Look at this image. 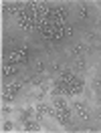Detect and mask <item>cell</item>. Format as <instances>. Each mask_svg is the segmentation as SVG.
<instances>
[{"label": "cell", "mask_w": 101, "mask_h": 133, "mask_svg": "<svg viewBox=\"0 0 101 133\" xmlns=\"http://www.w3.org/2000/svg\"><path fill=\"white\" fill-rule=\"evenodd\" d=\"M41 32L47 41H61L65 34H71V28H67V24H57V22L47 20L45 26L41 28Z\"/></svg>", "instance_id": "obj_1"}, {"label": "cell", "mask_w": 101, "mask_h": 133, "mask_svg": "<svg viewBox=\"0 0 101 133\" xmlns=\"http://www.w3.org/2000/svg\"><path fill=\"white\" fill-rule=\"evenodd\" d=\"M53 117H55L61 125H71V111H69V105L53 107Z\"/></svg>", "instance_id": "obj_2"}, {"label": "cell", "mask_w": 101, "mask_h": 133, "mask_svg": "<svg viewBox=\"0 0 101 133\" xmlns=\"http://www.w3.org/2000/svg\"><path fill=\"white\" fill-rule=\"evenodd\" d=\"M26 57H28L26 46H20V49H14L8 55V63H12V65H20V63H24V61H26Z\"/></svg>", "instance_id": "obj_3"}, {"label": "cell", "mask_w": 101, "mask_h": 133, "mask_svg": "<svg viewBox=\"0 0 101 133\" xmlns=\"http://www.w3.org/2000/svg\"><path fill=\"white\" fill-rule=\"evenodd\" d=\"M18 91H20V83H8V85H4V87H2V99H4V101H12Z\"/></svg>", "instance_id": "obj_4"}, {"label": "cell", "mask_w": 101, "mask_h": 133, "mask_svg": "<svg viewBox=\"0 0 101 133\" xmlns=\"http://www.w3.org/2000/svg\"><path fill=\"white\" fill-rule=\"evenodd\" d=\"M75 113L81 117V119H87V117H89V111H87V107H85L81 101H77V103H75Z\"/></svg>", "instance_id": "obj_5"}, {"label": "cell", "mask_w": 101, "mask_h": 133, "mask_svg": "<svg viewBox=\"0 0 101 133\" xmlns=\"http://www.w3.org/2000/svg\"><path fill=\"white\" fill-rule=\"evenodd\" d=\"M2 75H4V77H12V75H16V65H12V63L4 65V66H2Z\"/></svg>", "instance_id": "obj_6"}, {"label": "cell", "mask_w": 101, "mask_h": 133, "mask_svg": "<svg viewBox=\"0 0 101 133\" xmlns=\"http://www.w3.org/2000/svg\"><path fill=\"white\" fill-rule=\"evenodd\" d=\"M24 129H26V131H39V129H41V125L36 123V121H26V123H24Z\"/></svg>", "instance_id": "obj_7"}, {"label": "cell", "mask_w": 101, "mask_h": 133, "mask_svg": "<svg viewBox=\"0 0 101 133\" xmlns=\"http://www.w3.org/2000/svg\"><path fill=\"white\" fill-rule=\"evenodd\" d=\"M83 50H85V46H83V44H79V46H75V49H73V55H75V57H79V55H83Z\"/></svg>", "instance_id": "obj_8"}, {"label": "cell", "mask_w": 101, "mask_h": 133, "mask_svg": "<svg viewBox=\"0 0 101 133\" xmlns=\"http://www.w3.org/2000/svg\"><path fill=\"white\" fill-rule=\"evenodd\" d=\"M79 14H81V16H87V8H85V6H79Z\"/></svg>", "instance_id": "obj_9"}, {"label": "cell", "mask_w": 101, "mask_h": 133, "mask_svg": "<svg viewBox=\"0 0 101 133\" xmlns=\"http://www.w3.org/2000/svg\"><path fill=\"white\" fill-rule=\"evenodd\" d=\"M42 71H45V65H42V63H39V65H36V73H42Z\"/></svg>", "instance_id": "obj_10"}, {"label": "cell", "mask_w": 101, "mask_h": 133, "mask_svg": "<svg viewBox=\"0 0 101 133\" xmlns=\"http://www.w3.org/2000/svg\"><path fill=\"white\" fill-rule=\"evenodd\" d=\"M99 117H101V109H99Z\"/></svg>", "instance_id": "obj_11"}]
</instances>
